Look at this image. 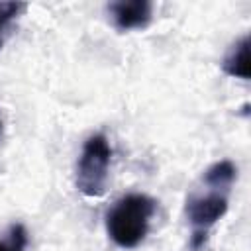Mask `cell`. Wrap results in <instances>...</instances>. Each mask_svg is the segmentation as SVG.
<instances>
[{"instance_id": "5", "label": "cell", "mask_w": 251, "mask_h": 251, "mask_svg": "<svg viewBox=\"0 0 251 251\" xmlns=\"http://www.w3.org/2000/svg\"><path fill=\"white\" fill-rule=\"evenodd\" d=\"M222 69L229 76L249 80V35L247 33L229 45V49L224 55Z\"/></svg>"}, {"instance_id": "1", "label": "cell", "mask_w": 251, "mask_h": 251, "mask_svg": "<svg viewBox=\"0 0 251 251\" xmlns=\"http://www.w3.org/2000/svg\"><path fill=\"white\" fill-rule=\"evenodd\" d=\"M155 212V198L143 192H129L116 200V204L106 214V231L118 247L133 249L149 233Z\"/></svg>"}, {"instance_id": "8", "label": "cell", "mask_w": 251, "mask_h": 251, "mask_svg": "<svg viewBox=\"0 0 251 251\" xmlns=\"http://www.w3.org/2000/svg\"><path fill=\"white\" fill-rule=\"evenodd\" d=\"M24 10H25V4H22V2H2L0 4V47L4 43V35L8 31V27Z\"/></svg>"}, {"instance_id": "4", "label": "cell", "mask_w": 251, "mask_h": 251, "mask_svg": "<svg viewBox=\"0 0 251 251\" xmlns=\"http://www.w3.org/2000/svg\"><path fill=\"white\" fill-rule=\"evenodd\" d=\"M108 14L112 18V24L120 31L129 29H143L149 25L153 18V4L147 0H120L108 4Z\"/></svg>"}, {"instance_id": "2", "label": "cell", "mask_w": 251, "mask_h": 251, "mask_svg": "<svg viewBox=\"0 0 251 251\" xmlns=\"http://www.w3.org/2000/svg\"><path fill=\"white\" fill-rule=\"evenodd\" d=\"M229 190L231 188H220L202 182V188H196L188 194L184 204V216L192 227L190 247L194 251L204 247L208 231L226 216L229 206Z\"/></svg>"}, {"instance_id": "6", "label": "cell", "mask_w": 251, "mask_h": 251, "mask_svg": "<svg viewBox=\"0 0 251 251\" xmlns=\"http://www.w3.org/2000/svg\"><path fill=\"white\" fill-rule=\"evenodd\" d=\"M235 178H237V167L229 159L212 163L202 175V182L210 186H220V188H231Z\"/></svg>"}, {"instance_id": "3", "label": "cell", "mask_w": 251, "mask_h": 251, "mask_svg": "<svg viewBox=\"0 0 251 251\" xmlns=\"http://www.w3.org/2000/svg\"><path fill=\"white\" fill-rule=\"evenodd\" d=\"M112 163V145L104 133H92L82 143V151L76 161L75 184L80 194L98 198L106 192Z\"/></svg>"}, {"instance_id": "9", "label": "cell", "mask_w": 251, "mask_h": 251, "mask_svg": "<svg viewBox=\"0 0 251 251\" xmlns=\"http://www.w3.org/2000/svg\"><path fill=\"white\" fill-rule=\"evenodd\" d=\"M0 137H2V118H0Z\"/></svg>"}, {"instance_id": "7", "label": "cell", "mask_w": 251, "mask_h": 251, "mask_svg": "<svg viewBox=\"0 0 251 251\" xmlns=\"http://www.w3.org/2000/svg\"><path fill=\"white\" fill-rule=\"evenodd\" d=\"M27 229L24 224H12L6 235L0 239V251H25L27 249Z\"/></svg>"}]
</instances>
